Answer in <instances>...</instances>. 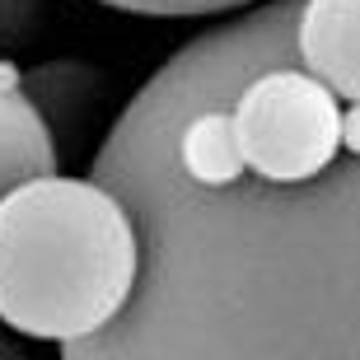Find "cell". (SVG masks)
Here are the masks:
<instances>
[{"instance_id": "6da1fadb", "label": "cell", "mask_w": 360, "mask_h": 360, "mask_svg": "<svg viewBox=\"0 0 360 360\" xmlns=\"http://www.w3.org/2000/svg\"><path fill=\"white\" fill-rule=\"evenodd\" d=\"M300 0L201 33L112 122L94 178L141 229V281L61 360H360V103L342 150L300 183L243 169L229 94L295 47Z\"/></svg>"}, {"instance_id": "7a4b0ae2", "label": "cell", "mask_w": 360, "mask_h": 360, "mask_svg": "<svg viewBox=\"0 0 360 360\" xmlns=\"http://www.w3.org/2000/svg\"><path fill=\"white\" fill-rule=\"evenodd\" d=\"M141 229L98 178H28L0 201V323L33 342H84L131 304Z\"/></svg>"}, {"instance_id": "3957f363", "label": "cell", "mask_w": 360, "mask_h": 360, "mask_svg": "<svg viewBox=\"0 0 360 360\" xmlns=\"http://www.w3.org/2000/svg\"><path fill=\"white\" fill-rule=\"evenodd\" d=\"M342 122L347 103L300 66L295 47L248 70L229 94V131L243 169L271 183H300L328 169L342 150Z\"/></svg>"}, {"instance_id": "277c9868", "label": "cell", "mask_w": 360, "mask_h": 360, "mask_svg": "<svg viewBox=\"0 0 360 360\" xmlns=\"http://www.w3.org/2000/svg\"><path fill=\"white\" fill-rule=\"evenodd\" d=\"M295 56L342 103H360V0H300Z\"/></svg>"}, {"instance_id": "5b68a950", "label": "cell", "mask_w": 360, "mask_h": 360, "mask_svg": "<svg viewBox=\"0 0 360 360\" xmlns=\"http://www.w3.org/2000/svg\"><path fill=\"white\" fill-rule=\"evenodd\" d=\"M56 174V136L38 98L10 66H0V201L28 178Z\"/></svg>"}, {"instance_id": "8992f818", "label": "cell", "mask_w": 360, "mask_h": 360, "mask_svg": "<svg viewBox=\"0 0 360 360\" xmlns=\"http://www.w3.org/2000/svg\"><path fill=\"white\" fill-rule=\"evenodd\" d=\"M98 5H112L127 14H155V19H187V14H225L239 5H253V0H98Z\"/></svg>"}, {"instance_id": "52a82bcc", "label": "cell", "mask_w": 360, "mask_h": 360, "mask_svg": "<svg viewBox=\"0 0 360 360\" xmlns=\"http://www.w3.org/2000/svg\"><path fill=\"white\" fill-rule=\"evenodd\" d=\"M0 360H33V356H24L14 342H5V337H0Z\"/></svg>"}]
</instances>
